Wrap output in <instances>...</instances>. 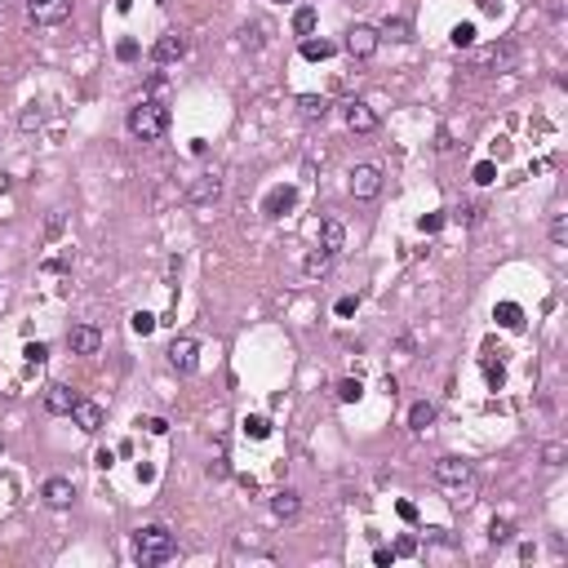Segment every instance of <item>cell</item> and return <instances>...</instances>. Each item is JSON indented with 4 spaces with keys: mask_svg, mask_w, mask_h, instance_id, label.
Masks as SVG:
<instances>
[{
    "mask_svg": "<svg viewBox=\"0 0 568 568\" xmlns=\"http://www.w3.org/2000/svg\"><path fill=\"white\" fill-rule=\"evenodd\" d=\"M40 498H45V506H49V511H67V506L76 502V489H71V479H63V475H54V479H45Z\"/></svg>",
    "mask_w": 568,
    "mask_h": 568,
    "instance_id": "9a60e30c",
    "label": "cell"
},
{
    "mask_svg": "<svg viewBox=\"0 0 568 568\" xmlns=\"http://www.w3.org/2000/svg\"><path fill=\"white\" fill-rule=\"evenodd\" d=\"M511 537H515V524H511V519H493V524H489V542H493V546H506Z\"/></svg>",
    "mask_w": 568,
    "mask_h": 568,
    "instance_id": "4316f807",
    "label": "cell"
},
{
    "mask_svg": "<svg viewBox=\"0 0 568 568\" xmlns=\"http://www.w3.org/2000/svg\"><path fill=\"white\" fill-rule=\"evenodd\" d=\"M183 58H187V36H178V31H164L160 40L151 45V63H155V67L183 63Z\"/></svg>",
    "mask_w": 568,
    "mask_h": 568,
    "instance_id": "ba28073f",
    "label": "cell"
},
{
    "mask_svg": "<svg viewBox=\"0 0 568 568\" xmlns=\"http://www.w3.org/2000/svg\"><path fill=\"white\" fill-rule=\"evenodd\" d=\"M342 116H346V129H351V134H373V129H378V112H373L369 102H360V98L346 102Z\"/></svg>",
    "mask_w": 568,
    "mask_h": 568,
    "instance_id": "7c38bea8",
    "label": "cell"
},
{
    "mask_svg": "<svg viewBox=\"0 0 568 568\" xmlns=\"http://www.w3.org/2000/svg\"><path fill=\"white\" fill-rule=\"evenodd\" d=\"M262 31H267V27H262V22H249V27L240 31V40H245L249 49H262V40H267V36H262Z\"/></svg>",
    "mask_w": 568,
    "mask_h": 568,
    "instance_id": "d6a6232c",
    "label": "cell"
},
{
    "mask_svg": "<svg viewBox=\"0 0 568 568\" xmlns=\"http://www.w3.org/2000/svg\"><path fill=\"white\" fill-rule=\"evenodd\" d=\"M40 120H45V116H40V107H36V102H27V107H22V116H18V125L31 134V129H40Z\"/></svg>",
    "mask_w": 568,
    "mask_h": 568,
    "instance_id": "836d02e7",
    "label": "cell"
},
{
    "mask_svg": "<svg viewBox=\"0 0 568 568\" xmlns=\"http://www.w3.org/2000/svg\"><path fill=\"white\" fill-rule=\"evenodd\" d=\"M378 36H382V40H413V22H408V18H386L382 22V27H378Z\"/></svg>",
    "mask_w": 568,
    "mask_h": 568,
    "instance_id": "ffe728a7",
    "label": "cell"
},
{
    "mask_svg": "<svg viewBox=\"0 0 568 568\" xmlns=\"http://www.w3.org/2000/svg\"><path fill=\"white\" fill-rule=\"evenodd\" d=\"M351 196L355 200H378V191H382V169L378 164H355L351 169Z\"/></svg>",
    "mask_w": 568,
    "mask_h": 568,
    "instance_id": "8992f818",
    "label": "cell"
},
{
    "mask_svg": "<svg viewBox=\"0 0 568 568\" xmlns=\"http://www.w3.org/2000/svg\"><path fill=\"white\" fill-rule=\"evenodd\" d=\"M373 564H378V568H391V564H395V551L378 546V551H373Z\"/></svg>",
    "mask_w": 568,
    "mask_h": 568,
    "instance_id": "bcb514c9",
    "label": "cell"
},
{
    "mask_svg": "<svg viewBox=\"0 0 568 568\" xmlns=\"http://www.w3.org/2000/svg\"><path fill=\"white\" fill-rule=\"evenodd\" d=\"M0 453H5V440H0Z\"/></svg>",
    "mask_w": 568,
    "mask_h": 568,
    "instance_id": "816d5d0a",
    "label": "cell"
},
{
    "mask_svg": "<svg viewBox=\"0 0 568 568\" xmlns=\"http://www.w3.org/2000/svg\"><path fill=\"white\" fill-rule=\"evenodd\" d=\"M479 9H484V14H498V9H502V0H479Z\"/></svg>",
    "mask_w": 568,
    "mask_h": 568,
    "instance_id": "c3c4849f",
    "label": "cell"
},
{
    "mask_svg": "<svg viewBox=\"0 0 568 568\" xmlns=\"http://www.w3.org/2000/svg\"><path fill=\"white\" fill-rule=\"evenodd\" d=\"M431 479L444 489H462V484H470V462H462V457H440L431 466Z\"/></svg>",
    "mask_w": 568,
    "mask_h": 568,
    "instance_id": "5b68a950",
    "label": "cell"
},
{
    "mask_svg": "<svg viewBox=\"0 0 568 568\" xmlns=\"http://www.w3.org/2000/svg\"><path fill=\"white\" fill-rule=\"evenodd\" d=\"M417 551V537H400L395 542V555H413Z\"/></svg>",
    "mask_w": 568,
    "mask_h": 568,
    "instance_id": "7dc6e473",
    "label": "cell"
},
{
    "mask_svg": "<svg viewBox=\"0 0 568 568\" xmlns=\"http://www.w3.org/2000/svg\"><path fill=\"white\" fill-rule=\"evenodd\" d=\"M63 236V213H49L45 217V240H58Z\"/></svg>",
    "mask_w": 568,
    "mask_h": 568,
    "instance_id": "ab89813d",
    "label": "cell"
},
{
    "mask_svg": "<svg viewBox=\"0 0 568 568\" xmlns=\"http://www.w3.org/2000/svg\"><path fill=\"white\" fill-rule=\"evenodd\" d=\"M9 187H14V183H9V174H0V191H9Z\"/></svg>",
    "mask_w": 568,
    "mask_h": 568,
    "instance_id": "f907efd6",
    "label": "cell"
},
{
    "mask_svg": "<svg viewBox=\"0 0 568 568\" xmlns=\"http://www.w3.org/2000/svg\"><path fill=\"white\" fill-rule=\"evenodd\" d=\"M551 240H555V245H564V240H568V217H564V213H555V222H551Z\"/></svg>",
    "mask_w": 568,
    "mask_h": 568,
    "instance_id": "f35d334b",
    "label": "cell"
},
{
    "mask_svg": "<svg viewBox=\"0 0 568 568\" xmlns=\"http://www.w3.org/2000/svg\"><path fill=\"white\" fill-rule=\"evenodd\" d=\"M298 204V187H271L267 196H262V217H284L289 209Z\"/></svg>",
    "mask_w": 568,
    "mask_h": 568,
    "instance_id": "4fadbf2b",
    "label": "cell"
},
{
    "mask_svg": "<svg viewBox=\"0 0 568 568\" xmlns=\"http://www.w3.org/2000/svg\"><path fill=\"white\" fill-rule=\"evenodd\" d=\"M129 134H134L138 142H155V138H164L169 134V107L160 98H142L138 107H129Z\"/></svg>",
    "mask_w": 568,
    "mask_h": 568,
    "instance_id": "7a4b0ae2",
    "label": "cell"
},
{
    "mask_svg": "<svg viewBox=\"0 0 568 568\" xmlns=\"http://www.w3.org/2000/svg\"><path fill=\"white\" fill-rule=\"evenodd\" d=\"M511 67H515V45L511 40L484 45V49L475 54V71H484V76H493V71H511Z\"/></svg>",
    "mask_w": 568,
    "mask_h": 568,
    "instance_id": "277c9868",
    "label": "cell"
},
{
    "mask_svg": "<svg viewBox=\"0 0 568 568\" xmlns=\"http://www.w3.org/2000/svg\"><path fill=\"white\" fill-rule=\"evenodd\" d=\"M293 31L302 36V40L316 31V9H311V5H298V9H293Z\"/></svg>",
    "mask_w": 568,
    "mask_h": 568,
    "instance_id": "d4e9b609",
    "label": "cell"
},
{
    "mask_svg": "<svg viewBox=\"0 0 568 568\" xmlns=\"http://www.w3.org/2000/svg\"><path fill=\"white\" fill-rule=\"evenodd\" d=\"M71 417H76V427L84 431V435H98L102 431V404H93V400H76V408H71Z\"/></svg>",
    "mask_w": 568,
    "mask_h": 568,
    "instance_id": "2e32d148",
    "label": "cell"
},
{
    "mask_svg": "<svg viewBox=\"0 0 568 568\" xmlns=\"http://www.w3.org/2000/svg\"><path fill=\"white\" fill-rule=\"evenodd\" d=\"M27 14L40 27H58V22L71 18V0H27Z\"/></svg>",
    "mask_w": 568,
    "mask_h": 568,
    "instance_id": "52a82bcc",
    "label": "cell"
},
{
    "mask_svg": "<svg viewBox=\"0 0 568 568\" xmlns=\"http://www.w3.org/2000/svg\"><path fill=\"white\" fill-rule=\"evenodd\" d=\"M217 196H222V178L217 174H200V178H191V183L183 187L187 204H213Z\"/></svg>",
    "mask_w": 568,
    "mask_h": 568,
    "instance_id": "9c48e42d",
    "label": "cell"
},
{
    "mask_svg": "<svg viewBox=\"0 0 568 568\" xmlns=\"http://www.w3.org/2000/svg\"><path fill=\"white\" fill-rule=\"evenodd\" d=\"M169 364H174L178 373H196L200 342H196V337H174V346H169Z\"/></svg>",
    "mask_w": 568,
    "mask_h": 568,
    "instance_id": "8fae6325",
    "label": "cell"
},
{
    "mask_svg": "<svg viewBox=\"0 0 568 568\" xmlns=\"http://www.w3.org/2000/svg\"><path fill=\"white\" fill-rule=\"evenodd\" d=\"M22 355H27V364H45V360H49V346H45V342H27V351H22Z\"/></svg>",
    "mask_w": 568,
    "mask_h": 568,
    "instance_id": "74e56055",
    "label": "cell"
},
{
    "mask_svg": "<svg viewBox=\"0 0 568 568\" xmlns=\"http://www.w3.org/2000/svg\"><path fill=\"white\" fill-rule=\"evenodd\" d=\"M395 511H400L404 524H417V506H413V502H395Z\"/></svg>",
    "mask_w": 568,
    "mask_h": 568,
    "instance_id": "ee69618b",
    "label": "cell"
},
{
    "mask_svg": "<svg viewBox=\"0 0 568 568\" xmlns=\"http://www.w3.org/2000/svg\"><path fill=\"white\" fill-rule=\"evenodd\" d=\"M542 462H546V466H560V462H564V444H546V449H542Z\"/></svg>",
    "mask_w": 568,
    "mask_h": 568,
    "instance_id": "60d3db41",
    "label": "cell"
},
{
    "mask_svg": "<svg viewBox=\"0 0 568 568\" xmlns=\"http://www.w3.org/2000/svg\"><path fill=\"white\" fill-rule=\"evenodd\" d=\"M333 311H337V316H342V320H351V316H355V311H360V298H355V293H346V298H337V307H333Z\"/></svg>",
    "mask_w": 568,
    "mask_h": 568,
    "instance_id": "8d00e7d4",
    "label": "cell"
},
{
    "mask_svg": "<svg viewBox=\"0 0 568 568\" xmlns=\"http://www.w3.org/2000/svg\"><path fill=\"white\" fill-rule=\"evenodd\" d=\"M302 58H307V63H324V58H333V40H316V36H307V40H302Z\"/></svg>",
    "mask_w": 568,
    "mask_h": 568,
    "instance_id": "7402d4cb",
    "label": "cell"
},
{
    "mask_svg": "<svg viewBox=\"0 0 568 568\" xmlns=\"http://www.w3.org/2000/svg\"><path fill=\"white\" fill-rule=\"evenodd\" d=\"M271 515L284 519V524H289V519H298V515H302V493H298V489H280V493L271 498Z\"/></svg>",
    "mask_w": 568,
    "mask_h": 568,
    "instance_id": "ac0fdd59",
    "label": "cell"
},
{
    "mask_svg": "<svg viewBox=\"0 0 568 568\" xmlns=\"http://www.w3.org/2000/svg\"><path fill=\"white\" fill-rule=\"evenodd\" d=\"M209 475H213V479H227V475H231V462H227V457H217V462H209Z\"/></svg>",
    "mask_w": 568,
    "mask_h": 568,
    "instance_id": "7bdbcfd3",
    "label": "cell"
},
{
    "mask_svg": "<svg viewBox=\"0 0 568 568\" xmlns=\"http://www.w3.org/2000/svg\"><path fill=\"white\" fill-rule=\"evenodd\" d=\"M138 54H142V49H138V40H129V36H125V40L116 45V58H120V63H134Z\"/></svg>",
    "mask_w": 568,
    "mask_h": 568,
    "instance_id": "d590c367",
    "label": "cell"
},
{
    "mask_svg": "<svg viewBox=\"0 0 568 568\" xmlns=\"http://www.w3.org/2000/svg\"><path fill=\"white\" fill-rule=\"evenodd\" d=\"M245 435H249V440H267V435H271V422H267V417H245Z\"/></svg>",
    "mask_w": 568,
    "mask_h": 568,
    "instance_id": "1f68e13d",
    "label": "cell"
},
{
    "mask_svg": "<svg viewBox=\"0 0 568 568\" xmlns=\"http://www.w3.org/2000/svg\"><path fill=\"white\" fill-rule=\"evenodd\" d=\"M155 324H160V320H155L151 311H134V316H129V329H134V333H142V337H147V333L155 329Z\"/></svg>",
    "mask_w": 568,
    "mask_h": 568,
    "instance_id": "f546056e",
    "label": "cell"
},
{
    "mask_svg": "<svg viewBox=\"0 0 568 568\" xmlns=\"http://www.w3.org/2000/svg\"><path fill=\"white\" fill-rule=\"evenodd\" d=\"M475 183H479V187L498 183V164H493V160H479V164H475Z\"/></svg>",
    "mask_w": 568,
    "mask_h": 568,
    "instance_id": "e575fe53",
    "label": "cell"
},
{
    "mask_svg": "<svg viewBox=\"0 0 568 568\" xmlns=\"http://www.w3.org/2000/svg\"><path fill=\"white\" fill-rule=\"evenodd\" d=\"M138 427H147L151 435H164V431H169V422H164V417H142Z\"/></svg>",
    "mask_w": 568,
    "mask_h": 568,
    "instance_id": "f6af8a7d",
    "label": "cell"
},
{
    "mask_svg": "<svg viewBox=\"0 0 568 568\" xmlns=\"http://www.w3.org/2000/svg\"><path fill=\"white\" fill-rule=\"evenodd\" d=\"M431 422H435V404H427V400H417L413 408H408V427H413V431H427Z\"/></svg>",
    "mask_w": 568,
    "mask_h": 568,
    "instance_id": "cb8c5ba5",
    "label": "cell"
},
{
    "mask_svg": "<svg viewBox=\"0 0 568 568\" xmlns=\"http://www.w3.org/2000/svg\"><path fill=\"white\" fill-rule=\"evenodd\" d=\"M320 249L333 253V258L346 249V227L337 222V217H324V222H320Z\"/></svg>",
    "mask_w": 568,
    "mask_h": 568,
    "instance_id": "d6986e66",
    "label": "cell"
},
{
    "mask_svg": "<svg viewBox=\"0 0 568 568\" xmlns=\"http://www.w3.org/2000/svg\"><path fill=\"white\" fill-rule=\"evenodd\" d=\"M484 378H489L493 391H502V386H506V369H502V360H484Z\"/></svg>",
    "mask_w": 568,
    "mask_h": 568,
    "instance_id": "4dcf8cb0",
    "label": "cell"
},
{
    "mask_svg": "<svg viewBox=\"0 0 568 568\" xmlns=\"http://www.w3.org/2000/svg\"><path fill=\"white\" fill-rule=\"evenodd\" d=\"M329 267H333V253H324V249L307 253V262H302V271H307L311 280H320V275H329Z\"/></svg>",
    "mask_w": 568,
    "mask_h": 568,
    "instance_id": "44dd1931",
    "label": "cell"
},
{
    "mask_svg": "<svg viewBox=\"0 0 568 568\" xmlns=\"http://www.w3.org/2000/svg\"><path fill=\"white\" fill-rule=\"evenodd\" d=\"M178 555V537L169 533L164 524H142L134 533V560L142 568H155V564H169Z\"/></svg>",
    "mask_w": 568,
    "mask_h": 568,
    "instance_id": "6da1fadb",
    "label": "cell"
},
{
    "mask_svg": "<svg viewBox=\"0 0 568 568\" xmlns=\"http://www.w3.org/2000/svg\"><path fill=\"white\" fill-rule=\"evenodd\" d=\"M378 45H382L378 27H369V22H355V27H346L342 49L351 54V58H373V54H378Z\"/></svg>",
    "mask_w": 568,
    "mask_h": 568,
    "instance_id": "3957f363",
    "label": "cell"
},
{
    "mask_svg": "<svg viewBox=\"0 0 568 568\" xmlns=\"http://www.w3.org/2000/svg\"><path fill=\"white\" fill-rule=\"evenodd\" d=\"M360 395H364V382H360V378H342V382H337V400H342V404H355Z\"/></svg>",
    "mask_w": 568,
    "mask_h": 568,
    "instance_id": "484cf974",
    "label": "cell"
},
{
    "mask_svg": "<svg viewBox=\"0 0 568 568\" xmlns=\"http://www.w3.org/2000/svg\"><path fill=\"white\" fill-rule=\"evenodd\" d=\"M275 5H289V0H275Z\"/></svg>",
    "mask_w": 568,
    "mask_h": 568,
    "instance_id": "f5cc1de1",
    "label": "cell"
},
{
    "mask_svg": "<svg viewBox=\"0 0 568 568\" xmlns=\"http://www.w3.org/2000/svg\"><path fill=\"white\" fill-rule=\"evenodd\" d=\"M449 40H453V49H470V45H475V27H470V22H457Z\"/></svg>",
    "mask_w": 568,
    "mask_h": 568,
    "instance_id": "f1b7e54d",
    "label": "cell"
},
{
    "mask_svg": "<svg viewBox=\"0 0 568 568\" xmlns=\"http://www.w3.org/2000/svg\"><path fill=\"white\" fill-rule=\"evenodd\" d=\"M116 9H120V14H129V9H134V0H116Z\"/></svg>",
    "mask_w": 568,
    "mask_h": 568,
    "instance_id": "681fc988",
    "label": "cell"
},
{
    "mask_svg": "<svg viewBox=\"0 0 568 568\" xmlns=\"http://www.w3.org/2000/svg\"><path fill=\"white\" fill-rule=\"evenodd\" d=\"M440 227H444V213H427V217H422V231H427V236H435Z\"/></svg>",
    "mask_w": 568,
    "mask_h": 568,
    "instance_id": "b9f144b4",
    "label": "cell"
},
{
    "mask_svg": "<svg viewBox=\"0 0 568 568\" xmlns=\"http://www.w3.org/2000/svg\"><path fill=\"white\" fill-rule=\"evenodd\" d=\"M484 204H462V209H457V222H462V227H479V222H484Z\"/></svg>",
    "mask_w": 568,
    "mask_h": 568,
    "instance_id": "83f0119b",
    "label": "cell"
},
{
    "mask_svg": "<svg viewBox=\"0 0 568 568\" xmlns=\"http://www.w3.org/2000/svg\"><path fill=\"white\" fill-rule=\"evenodd\" d=\"M76 400H80V395L71 391V386H63V382H49V386H45V408H49L54 417H71Z\"/></svg>",
    "mask_w": 568,
    "mask_h": 568,
    "instance_id": "5bb4252c",
    "label": "cell"
},
{
    "mask_svg": "<svg viewBox=\"0 0 568 568\" xmlns=\"http://www.w3.org/2000/svg\"><path fill=\"white\" fill-rule=\"evenodd\" d=\"M493 320H498L502 329H519V324H524V311H519V302H498Z\"/></svg>",
    "mask_w": 568,
    "mask_h": 568,
    "instance_id": "603a6c76",
    "label": "cell"
},
{
    "mask_svg": "<svg viewBox=\"0 0 568 568\" xmlns=\"http://www.w3.org/2000/svg\"><path fill=\"white\" fill-rule=\"evenodd\" d=\"M329 112H333V102L324 98V93H302V98H298V116L307 120V125H320V120H329Z\"/></svg>",
    "mask_w": 568,
    "mask_h": 568,
    "instance_id": "e0dca14e",
    "label": "cell"
},
{
    "mask_svg": "<svg viewBox=\"0 0 568 568\" xmlns=\"http://www.w3.org/2000/svg\"><path fill=\"white\" fill-rule=\"evenodd\" d=\"M67 346L76 355H98L102 351V333L93 329V324H71L67 329Z\"/></svg>",
    "mask_w": 568,
    "mask_h": 568,
    "instance_id": "30bf717a",
    "label": "cell"
}]
</instances>
